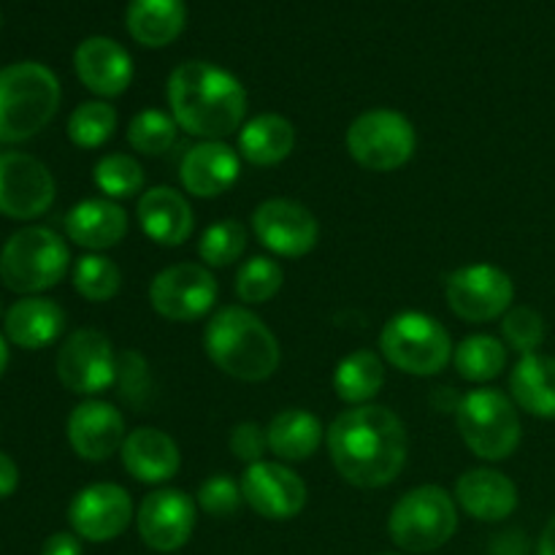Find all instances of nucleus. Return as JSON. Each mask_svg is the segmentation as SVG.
Here are the masks:
<instances>
[{
	"instance_id": "nucleus-1",
	"label": "nucleus",
	"mask_w": 555,
	"mask_h": 555,
	"mask_svg": "<svg viewBox=\"0 0 555 555\" xmlns=\"http://www.w3.org/2000/svg\"><path fill=\"white\" fill-rule=\"evenodd\" d=\"M336 472L356 488H385L406 464V428L388 406L363 404L341 412L325 431Z\"/></svg>"
},
{
	"instance_id": "nucleus-2",
	"label": "nucleus",
	"mask_w": 555,
	"mask_h": 555,
	"mask_svg": "<svg viewBox=\"0 0 555 555\" xmlns=\"http://www.w3.org/2000/svg\"><path fill=\"white\" fill-rule=\"evenodd\" d=\"M168 106L179 128L204 141H222L242 130L247 92L220 65L190 60L168 76Z\"/></svg>"
},
{
	"instance_id": "nucleus-3",
	"label": "nucleus",
	"mask_w": 555,
	"mask_h": 555,
	"mask_svg": "<svg viewBox=\"0 0 555 555\" xmlns=\"http://www.w3.org/2000/svg\"><path fill=\"white\" fill-rule=\"evenodd\" d=\"M206 356L242 383H263L280 369V341L269 325L244 307H222L206 323Z\"/></svg>"
},
{
	"instance_id": "nucleus-4",
	"label": "nucleus",
	"mask_w": 555,
	"mask_h": 555,
	"mask_svg": "<svg viewBox=\"0 0 555 555\" xmlns=\"http://www.w3.org/2000/svg\"><path fill=\"white\" fill-rule=\"evenodd\" d=\"M60 108V81L47 65L0 68V144H20L41 133Z\"/></svg>"
},
{
	"instance_id": "nucleus-5",
	"label": "nucleus",
	"mask_w": 555,
	"mask_h": 555,
	"mask_svg": "<svg viewBox=\"0 0 555 555\" xmlns=\"http://www.w3.org/2000/svg\"><path fill=\"white\" fill-rule=\"evenodd\" d=\"M70 266L63 238L41 225L16 231L0 253V280L9 291L33 296L57 285Z\"/></svg>"
},
{
	"instance_id": "nucleus-6",
	"label": "nucleus",
	"mask_w": 555,
	"mask_h": 555,
	"mask_svg": "<svg viewBox=\"0 0 555 555\" xmlns=\"http://www.w3.org/2000/svg\"><path fill=\"white\" fill-rule=\"evenodd\" d=\"M459 431L466 448L482 461H504L518 450L524 428L509 396L493 388H477L459 401Z\"/></svg>"
},
{
	"instance_id": "nucleus-7",
	"label": "nucleus",
	"mask_w": 555,
	"mask_h": 555,
	"mask_svg": "<svg viewBox=\"0 0 555 555\" xmlns=\"http://www.w3.org/2000/svg\"><path fill=\"white\" fill-rule=\"evenodd\" d=\"M459 509L453 496L439 486H421L404 493L390 513V540L406 553H431L453 540Z\"/></svg>"
},
{
	"instance_id": "nucleus-8",
	"label": "nucleus",
	"mask_w": 555,
	"mask_h": 555,
	"mask_svg": "<svg viewBox=\"0 0 555 555\" xmlns=\"http://www.w3.org/2000/svg\"><path fill=\"white\" fill-rule=\"evenodd\" d=\"M385 361L404 374L434 377L453 358V341L437 318L423 312H401L385 323L379 334Z\"/></svg>"
},
{
	"instance_id": "nucleus-9",
	"label": "nucleus",
	"mask_w": 555,
	"mask_h": 555,
	"mask_svg": "<svg viewBox=\"0 0 555 555\" xmlns=\"http://www.w3.org/2000/svg\"><path fill=\"white\" fill-rule=\"evenodd\" d=\"M417 135L410 119L393 108H372L347 128V150L369 171H396L415 155Z\"/></svg>"
},
{
	"instance_id": "nucleus-10",
	"label": "nucleus",
	"mask_w": 555,
	"mask_h": 555,
	"mask_svg": "<svg viewBox=\"0 0 555 555\" xmlns=\"http://www.w3.org/2000/svg\"><path fill=\"white\" fill-rule=\"evenodd\" d=\"M444 298L450 312L466 323H488L513 309L515 285L499 266L472 263L448 276Z\"/></svg>"
},
{
	"instance_id": "nucleus-11",
	"label": "nucleus",
	"mask_w": 555,
	"mask_h": 555,
	"mask_svg": "<svg viewBox=\"0 0 555 555\" xmlns=\"http://www.w3.org/2000/svg\"><path fill=\"white\" fill-rule=\"evenodd\" d=\"M57 377L63 388L79 396H98L117 383V352L106 334L79 328L57 352Z\"/></svg>"
},
{
	"instance_id": "nucleus-12",
	"label": "nucleus",
	"mask_w": 555,
	"mask_h": 555,
	"mask_svg": "<svg viewBox=\"0 0 555 555\" xmlns=\"http://www.w3.org/2000/svg\"><path fill=\"white\" fill-rule=\"evenodd\" d=\"M150 301L160 318L193 323L206 318L217 301V282L206 266L177 263L163 269L150 285Z\"/></svg>"
},
{
	"instance_id": "nucleus-13",
	"label": "nucleus",
	"mask_w": 555,
	"mask_h": 555,
	"mask_svg": "<svg viewBox=\"0 0 555 555\" xmlns=\"http://www.w3.org/2000/svg\"><path fill=\"white\" fill-rule=\"evenodd\" d=\"M54 204V179L38 157L0 152V215L36 220Z\"/></svg>"
},
{
	"instance_id": "nucleus-14",
	"label": "nucleus",
	"mask_w": 555,
	"mask_h": 555,
	"mask_svg": "<svg viewBox=\"0 0 555 555\" xmlns=\"http://www.w3.org/2000/svg\"><path fill=\"white\" fill-rule=\"evenodd\" d=\"M253 231L269 253L280 258H304L318 247L320 225L307 206L287 198H271L255 209Z\"/></svg>"
},
{
	"instance_id": "nucleus-15",
	"label": "nucleus",
	"mask_w": 555,
	"mask_h": 555,
	"mask_svg": "<svg viewBox=\"0 0 555 555\" xmlns=\"http://www.w3.org/2000/svg\"><path fill=\"white\" fill-rule=\"evenodd\" d=\"M68 520L81 540L112 542L133 520V502L117 482H95L76 493L68 507Z\"/></svg>"
},
{
	"instance_id": "nucleus-16",
	"label": "nucleus",
	"mask_w": 555,
	"mask_h": 555,
	"mask_svg": "<svg viewBox=\"0 0 555 555\" xmlns=\"http://www.w3.org/2000/svg\"><path fill=\"white\" fill-rule=\"evenodd\" d=\"M244 502L269 520H291L307 504V482L285 464L276 461H258L247 466L242 475Z\"/></svg>"
},
{
	"instance_id": "nucleus-17",
	"label": "nucleus",
	"mask_w": 555,
	"mask_h": 555,
	"mask_svg": "<svg viewBox=\"0 0 555 555\" xmlns=\"http://www.w3.org/2000/svg\"><path fill=\"white\" fill-rule=\"evenodd\" d=\"M135 524L146 547L157 553H177L193 537L195 504L184 491L160 488L141 502Z\"/></svg>"
},
{
	"instance_id": "nucleus-18",
	"label": "nucleus",
	"mask_w": 555,
	"mask_h": 555,
	"mask_svg": "<svg viewBox=\"0 0 555 555\" xmlns=\"http://www.w3.org/2000/svg\"><path fill=\"white\" fill-rule=\"evenodd\" d=\"M128 439L122 412L106 401H81L68 417V442L85 461H106Z\"/></svg>"
},
{
	"instance_id": "nucleus-19",
	"label": "nucleus",
	"mask_w": 555,
	"mask_h": 555,
	"mask_svg": "<svg viewBox=\"0 0 555 555\" xmlns=\"http://www.w3.org/2000/svg\"><path fill=\"white\" fill-rule=\"evenodd\" d=\"M74 68L81 85L101 98H117L133 81V60L114 38L92 36L76 47Z\"/></svg>"
},
{
	"instance_id": "nucleus-20",
	"label": "nucleus",
	"mask_w": 555,
	"mask_h": 555,
	"mask_svg": "<svg viewBox=\"0 0 555 555\" xmlns=\"http://www.w3.org/2000/svg\"><path fill=\"white\" fill-rule=\"evenodd\" d=\"M238 173H242L238 152L225 141H201L184 152L179 166L182 188L195 198H217L228 193L238 182Z\"/></svg>"
},
{
	"instance_id": "nucleus-21",
	"label": "nucleus",
	"mask_w": 555,
	"mask_h": 555,
	"mask_svg": "<svg viewBox=\"0 0 555 555\" xmlns=\"http://www.w3.org/2000/svg\"><path fill=\"white\" fill-rule=\"evenodd\" d=\"M135 215H139L141 231L163 247H179L193 236L195 217L188 198L166 184L146 190L139 198Z\"/></svg>"
},
{
	"instance_id": "nucleus-22",
	"label": "nucleus",
	"mask_w": 555,
	"mask_h": 555,
	"mask_svg": "<svg viewBox=\"0 0 555 555\" xmlns=\"http://www.w3.org/2000/svg\"><path fill=\"white\" fill-rule=\"evenodd\" d=\"M455 499L466 515L482 520V524H496L515 513L518 488L507 475L496 469H469L459 477Z\"/></svg>"
},
{
	"instance_id": "nucleus-23",
	"label": "nucleus",
	"mask_w": 555,
	"mask_h": 555,
	"mask_svg": "<svg viewBox=\"0 0 555 555\" xmlns=\"http://www.w3.org/2000/svg\"><path fill=\"white\" fill-rule=\"evenodd\" d=\"M122 466L133 480L160 486L179 472V448L160 428H135L122 444Z\"/></svg>"
},
{
	"instance_id": "nucleus-24",
	"label": "nucleus",
	"mask_w": 555,
	"mask_h": 555,
	"mask_svg": "<svg viewBox=\"0 0 555 555\" xmlns=\"http://www.w3.org/2000/svg\"><path fill=\"white\" fill-rule=\"evenodd\" d=\"M128 233V215L108 198H90L65 215V236L90 253L117 247Z\"/></svg>"
},
{
	"instance_id": "nucleus-25",
	"label": "nucleus",
	"mask_w": 555,
	"mask_h": 555,
	"mask_svg": "<svg viewBox=\"0 0 555 555\" xmlns=\"http://www.w3.org/2000/svg\"><path fill=\"white\" fill-rule=\"evenodd\" d=\"M5 336L22 350H41L52 345L65 328V312L49 298L27 296L11 304L3 318Z\"/></svg>"
},
{
	"instance_id": "nucleus-26",
	"label": "nucleus",
	"mask_w": 555,
	"mask_h": 555,
	"mask_svg": "<svg viewBox=\"0 0 555 555\" xmlns=\"http://www.w3.org/2000/svg\"><path fill=\"white\" fill-rule=\"evenodd\" d=\"M188 22L184 0H130L125 25L141 47L160 49L177 41Z\"/></svg>"
},
{
	"instance_id": "nucleus-27",
	"label": "nucleus",
	"mask_w": 555,
	"mask_h": 555,
	"mask_svg": "<svg viewBox=\"0 0 555 555\" xmlns=\"http://www.w3.org/2000/svg\"><path fill=\"white\" fill-rule=\"evenodd\" d=\"M509 393L529 415L555 421V358L542 352L520 358L509 374Z\"/></svg>"
},
{
	"instance_id": "nucleus-28",
	"label": "nucleus",
	"mask_w": 555,
	"mask_h": 555,
	"mask_svg": "<svg viewBox=\"0 0 555 555\" xmlns=\"http://www.w3.org/2000/svg\"><path fill=\"white\" fill-rule=\"evenodd\" d=\"M296 146V128L282 114H258L238 130V155L253 166H276Z\"/></svg>"
},
{
	"instance_id": "nucleus-29",
	"label": "nucleus",
	"mask_w": 555,
	"mask_h": 555,
	"mask_svg": "<svg viewBox=\"0 0 555 555\" xmlns=\"http://www.w3.org/2000/svg\"><path fill=\"white\" fill-rule=\"evenodd\" d=\"M266 437H269V453L296 464L318 453L323 442V423L307 410H285L269 423Z\"/></svg>"
},
{
	"instance_id": "nucleus-30",
	"label": "nucleus",
	"mask_w": 555,
	"mask_h": 555,
	"mask_svg": "<svg viewBox=\"0 0 555 555\" xmlns=\"http://www.w3.org/2000/svg\"><path fill=\"white\" fill-rule=\"evenodd\" d=\"M385 383V363L377 352L356 350L341 358L334 374V390L341 401L363 406L379 393Z\"/></svg>"
},
{
	"instance_id": "nucleus-31",
	"label": "nucleus",
	"mask_w": 555,
	"mask_h": 555,
	"mask_svg": "<svg viewBox=\"0 0 555 555\" xmlns=\"http://www.w3.org/2000/svg\"><path fill=\"white\" fill-rule=\"evenodd\" d=\"M455 369L469 383H491L507 366V347L488 334L466 336L453 352Z\"/></svg>"
},
{
	"instance_id": "nucleus-32",
	"label": "nucleus",
	"mask_w": 555,
	"mask_h": 555,
	"mask_svg": "<svg viewBox=\"0 0 555 555\" xmlns=\"http://www.w3.org/2000/svg\"><path fill=\"white\" fill-rule=\"evenodd\" d=\"M74 287L81 298L92 304L112 301L119 293V287H122V274H119L117 263L112 258L90 253L76 260Z\"/></svg>"
},
{
	"instance_id": "nucleus-33",
	"label": "nucleus",
	"mask_w": 555,
	"mask_h": 555,
	"mask_svg": "<svg viewBox=\"0 0 555 555\" xmlns=\"http://www.w3.org/2000/svg\"><path fill=\"white\" fill-rule=\"evenodd\" d=\"M117 130V112L106 101H87L68 117V139L79 150H98Z\"/></svg>"
},
{
	"instance_id": "nucleus-34",
	"label": "nucleus",
	"mask_w": 555,
	"mask_h": 555,
	"mask_svg": "<svg viewBox=\"0 0 555 555\" xmlns=\"http://www.w3.org/2000/svg\"><path fill=\"white\" fill-rule=\"evenodd\" d=\"M177 119L157 108H144L128 125V141L141 155H166L177 144Z\"/></svg>"
},
{
	"instance_id": "nucleus-35",
	"label": "nucleus",
	"mask_w": 555,
	"mask_h": 555,
	"mask_svg": "<svg viewBox=\"0 0 555 555\" xmlns=\"http://www.w3.org/2000/svg\"><path fill=\"white\" fill-rule=\"evenodd\" d=\"M92 177L106 198H133L135 193L144 190V168L135 157L122 155V152L101 157Z\"/></svg>"
},
{
	"instance_id": "nucleus-36",
	"label": "nucleus",
	"mask_w": 555,
	"mask_h": 555,
	"mask_svg": "<svg viewBox=\"0 0 555 555\" xmlns=\"http://www.w3.org/2000/svg\"><path fill=\"white\" fill-rule=\"evenodd\" d=\"M247 249V228L236 220L215 222L204 231L198 242V255L211 269H228Z\"/></svg>"
},
{
	"instance_id": "nucleus-37",
	"label": "nucleus",
	"mask_w": 555,
	"mask_h": 555,
	"mask_svg": "<svg viewBox=\"0 0 555 555\" xmlns=\"http://www.w3.org/2000/svg\"><path fill=\"white\" fill-rule=\"evenodd\" d=\"M282 280H285V274H282V266L276 260L255 255L238 269L236 296L244 304H266L280 293Z\"/></svg>"
},
{
	"instance_id": "nucleus-38",
	"label": "nucleus",
	"mask_w": 555,
	"mask_h": 555,
	"mask_svg": "<svg viewBox=\"0 0 555 555\" xmlns=\"http://www.w3.org/2000/svg\"><path fill=\"white\" fill-rule=\"evenodd\" d=\"M117 393L125 404H130L133 410H144L152 401V390H155V383H152L150 363L141 352L125 350L117 356Z\"/></svg>"
},
{
	"instance_id": "nucleus-39",
	"label": "nucleus",
	"mask_w": 555,
	"mask_h": 555,
	"mask_svg": "<svg viewBox=\"0 0 555 555\" xmlns=\"http://www.w3.org/2000/svg\"><path fill=\"white\" fill-rule=\"evenodd\" d=\"M502 334L515 352L534 356L545 341V320L531 307H513L502 320Z\"/></svg>"
},
{
	"instance_id": "nucleus-40",
	"label": "nucleus",
	"mask_w": 555,
	"mask_h": 555,
	"mask_svg": "<svg viewBox=\"0 0 555 555\" xmlns=\"http://www.w3.org/2000/svg\"><path fill=\"white\" fill-rule=\"evenodd\" d=\"M244 493L242 486L225 475H215L198 488V507L211 518H231L242 509Z\"/></svg>"
},
{
	"instance_id": "nucleus-41",
	"label": "nucleus",
	"mask_w": 555,
	"mask_h": 555,
	"mask_svg": "<svg viewBox=\"0 0 555 555\" xmlns=\"http://www.w3.org/2000/svg\"><path fill=\"white\" fill-rule=\"evenodd\" d=\"M266 450H269V437L258 423H238L231 431V453L247 466L263 461Z\"/></svg>"
},
{
	"instance_id": "nucleus-42",
	"label": "nucleus",
	"mask_w": 555,
	"mask_h": 555,
	"mask_svg": "<svg viewBox=\"0 0 555 555\" xmlns=\"http://www.w3.org/2000/svg\"><path fill=\"white\" fill-rule=\"evenodd\" d=\"M41 555H81L79 537L68 534V531H60V534H52L47 542H43Z\"/></svg>"
},
{
	"instance_id": "nucleus-43",
	"label": "nucleus",
	"mask_w": 555,
	"mask_h": 555,
	"mask_svg": "<svg viewBox=\"0 0 555 555\" xmlns=\"http://www.w3.org/2000/svg\"><path fill=\"white\" fill-rule=\"evenodd\" d=\"M20 486V469L5 453H0V499H9Z\"/></svg>"
},
{
	"instance_id": "nucleus-44",
	"label": "nucleus",
	"mask_w": 555,
	"mask_h": 555,
	"mask_svg": "<svg viewBox=\"0 0 555 555\" xmlns=\"http://www.w3.org/2000/svg\"><path fill=\"white\" fill-rule=\"evenodd\" d=\"M540 555H555V515L551 518V524L545 526V531H542L540 537Z\"/></svg>"
},
{
	"instance_id": "nucleus-45",
	"label": "nucleus",
	"mask_w": 555,
	"mask_h": 555,
	"mask_svg": "<svg viewBox=\"0 0 555 555\" xmlns=\"http://www.w3.org/2000/svg\"><path fill=\"white\" fill-rule=\"evenodd\" d=\"M5 366H9V345H5V336L0 334V377H3Z\"/></svg>"
}]
</instances>
